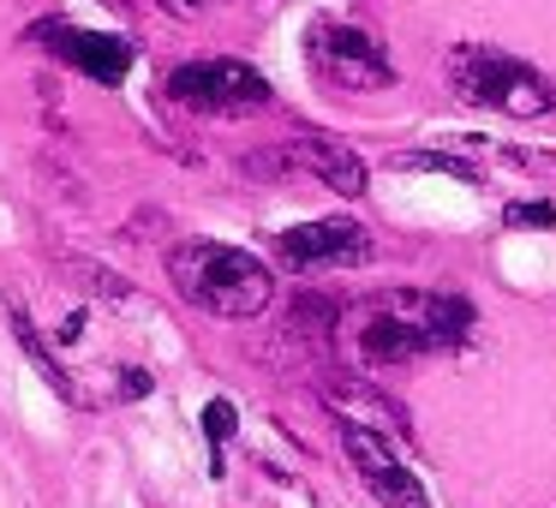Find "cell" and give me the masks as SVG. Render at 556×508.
I'll use <instances>...</instances> for the list:
<instances>
[{
    "instance_id": "1",
    "label": "cell",
    "mask_w": 556,
    "mask_h": 508,
    "mask_svg": "<svg viewBox=\"0 0 556 508\" xmlns=\"http://www.w3.org/2000/svg\"><path fill=\"white\" fill-rule=\"evenodd\" d=\"M168 281L192 312L240 323V317H264L276 300V281L240 245H216V240H186L168 252Z\"/></svg>"
},
{
    "instance_id": "2",
    "label": "cell",
    "mask_w": 556,
    "mask_h": 508,
    "mask_svg": "<svg viewBox=\"0 0 556 508\" xmlns=\"http://www.w3.org/2000/svg\"><path fill=\"white\" fill-rule=\"evenodd\" d=\"M448 90L472 109H496L508 120H539L556 109V90L539 66L515 61L503 49H484V42H460L448 49Z\"/></svg>"
},
{
    "instance_id": "3",
    "label": "cell",
    "mask_w": 556,
    "mask_h": 508,
    "mask_svg": "<svg viewBox=\"0 0 556 508\" xmlns=\"http://www.w3.org/2000/svg\"><path fill=\"white\" fill-rule=\"evenodd\" d=\"M168 97L192 114H257L269 109V78L245 61H186L168 73Z\"/></svg>"
},
{
    "instance_id": "4",
    "label": "cell",
    "mask_w": 556,
    "mask_h": 508,
    "mask_svg": "<svg viewBox=\"0 0 556 508\" xmlns=\"http://www.w3.org/2000/svg\"><path fill=\"white\" fill-rule=\"evenodd\" d=\"M305 54H312L317 78L336 90H353V97H365V90H389L395 85V61L383 54V42L365 37L359 25H312V37H305Z\"/></svg>"
},
{
    "instance_id": "5",
    "label": "cell",
    "mask_w": 556,
    "mask_h": 508,
    "mask_svg": "<svg viewBox=\"0 0 556 508\" xmlns=\"http://www.w3.org/2000/svg\"><path fill=\"white\" fill-rule=\"evenodd\" d=\"M336 431H341V448H348V467L359 472V484L383 508H431V491H425L419 472L395 455V443H389L383 431H371V424H359V419H341V412H336Z\"/></svg>"
},
{
    "instance_id": "6",
    "label": "cell",
    "mask_w": 556,
    "mask_h": 508,
    "mask_svg": "<svg viewBox=\"0 0 556 508\" xmlns=\"http://www.w3.org/2000/svg\"><path fill=\"white\" fill-rule=\"evenodd\" d=\"M276 252L288 269H353L371 257V233L353 216H317V221L276 233Z\"/></svg>"
},
{
    "instance_id": "7",
    "label": "cell",
    "mask_w": 556,
    "mask_h": 508,
    "mask_svg": "<svg viewBox=\"0 0 556 508\" xmlns=\"http://www.w3.org/2000/svg\"><path fill=\"white\" fill-rule=\"evenodd\" d=\"M37 42L42 49H54L66 66H78L85 78H97V85H126V73H132V42L121 37H102V30H73V25H37Z\"/></svg>"
},
{
    "instance_id": "8",
    "label": "cell",
    "mask_w": 556,
    "mask_h": 508,
    "mask_svg": "<svg viewBox=\"0 0 556 508\" xmlns=\"http://www.w3.org/2000/svg\"><path fill=\"white\" fill-rule=\"evenodd\" d=\"M419 353H437V341L407 312H395L383 293L371 305V317H359V359L365 365H401V359H419Z\"/></svg>"
},
{
    "instance_id": "9",
    "label": "cell",
    "mask_w": 556,
    "mask_h": 508,
    "mask_svg": "<svg viewBox=\"0 0 556 508\" xmlns=\"http://www.w3.org/2000/svg\"><path fill=\"white\" fill-rule=\"evenodd\" d=\"M281 162L300 168V174H312V180L329 186L336 198H365V186H371L365 162L353 156L348 144H336V138H293V144L281 150Z\"/></svg>"
},
{
    "instance_id": "10",
    "label": "cell",
    "mask_w": 556,
    "mask_h": 508,
    "mask_svg": "<svg viewBox=\"0 0 556 508\" xmlns=\"http://www.w3.org/2000/svg\"><path fill=\"white\" fill-rule=\"evenodd\" d=\"M7 317H13V341H18V347H25L30 371H37L42 383H49L54 395H61V401H78V383H73V377H66V365L54 359V347H49V341H42L37 317H30V312H25V305H18V300H7Z\"/></svg>"
},
{
    "instance_id": "11",
    "label": "cell",
    "mask_w": 556,
    "mask_h": 508,
    "mask_svg": "<svg viewBox=\"0 0 556 508\" xmlns=\"http://www.w3.org/2000/svg\"><path fill=\"white\" fill-rule=\"evenodd\" d=\"M329 407H336L341 419H359V412H371V419H377V431L389 424L395 436H407V431H413V424H407V412H401L389 395L365 389V383H336V389H329Z\"/></svg>"
},
{
    "instance_id": "12",
    "label": "cell",
    "mask_w": 556,
    "mask_h": 508,
    "mask_svg": "<svg viewBox=\"0 0 556 508\" xmlns=\"http://www.w3.org/2000/svg\"><path fill=\"white\" fill-rule=\"evenodd\" d=\"M66 281H78V288L97 293V300H132V281L114 276L109 264H85V257H73V264H66Z\"/></svg>"
},
{
    "instance_id": "13",
    "label": "cell",
    "mask_w": 556,
    "mask_h": 508,
    "mask_svg": "<svg viewBox=\"0 0 556 508\" xmlns=\"http://www.w3.org/2000/svg\"><path fill=\"white\" fill-rule=\"evenodd\" d=\"M233 424H240V407H233L228 395H216L204 407V436H210V479H222V443L233 436Z\"/></svg>"
},
{
    "instance_id": "14",
    "label": "cell",
    "mask_w": 556,
    "mask_h": 508,
    "mask_svg": "<svg viewBox=\"0 0 556 508\" xmlns=\"http://www.w3.org/2000/svg\"><path fill=\"white\" fill-rule=\"evenodd\" d=\"M401 168H431V174H448V180H460V186H484V174L472 168V162H460V156H431V150H407V156H401Z\"/></svg>"
},
{
    "instance_id": "15",
    "label": "cell",
    "mask_w": 556,
    "mask_h": 508,
    "mask_svg": "<svg viewBox=\"0 0 556 508\" xmlns=\"http://www.w3.org/2000/svg\"><path fill=\"white\" fill-rule=\"evenodd\" d=\"M508 221L544 233V228H556V204H544V198H532V204H508Z\"/></svg>"
},
{
    "instance_id": "16",
    "label": "cell",
    "mask_w": 556,
    "mask_h": 508,
    "mask_svg": "<svg viewBox=\"0 0 556 508\" xmlns=\"http://www.w3.org/2000/svg\"><path fill=\"white\" fill-rule=\"evenodd\" d=\"M121 389H126V395H150V389H156V377L138 371V365H126V371H121Z\"/></svg>"
},
{
    "instance_id": "17",
    "label": "cell",
    "mask_w": 556,
    "mask_h": 508,
    "mask_svg": "<svg viewBox=\"0 0 556 508\" xmlns=\"http://www.w3.org/2000/svg\"><path fill=\"white\" fill-rule=\"evenodd\" d=\"M114 7H126V0H114Z\"/></svg>"
},
{
    "instance_id": "18",
    "label": "cell",
    "mask_w": 556,
    "mask_h": 508,
    "mask_svg": "<svg viewBox=\"0 0 556 508\" xmlns=\"http://www.w3.org/2000/svg\"><path fill=\"white\" fill-rule=\"evenodd\" d=\"M204 7H210V0H204Z\"/></svg>"
}]
</instances>
